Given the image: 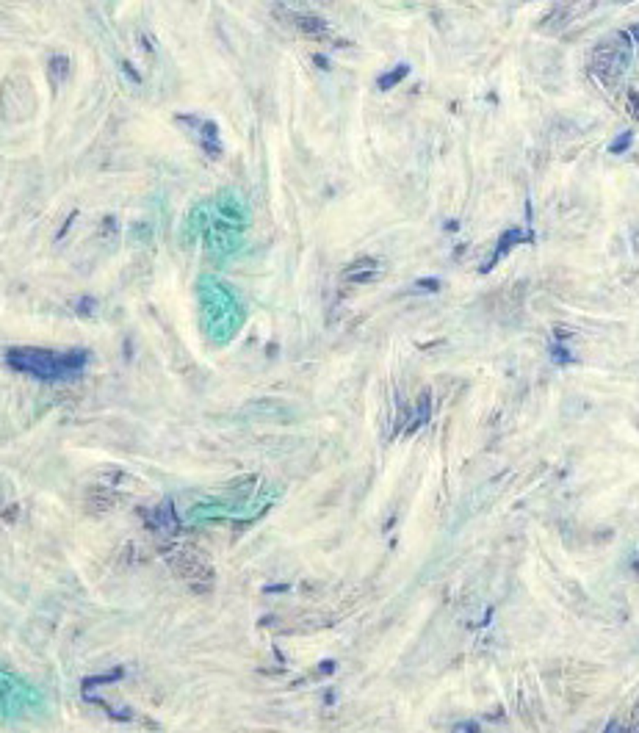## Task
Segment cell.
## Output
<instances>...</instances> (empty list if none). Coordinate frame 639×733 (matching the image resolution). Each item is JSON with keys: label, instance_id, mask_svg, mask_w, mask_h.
<instances>
[{"label": "cell", "instance_id": "obj_1", "mask_svg": "<svg viewBox=\"0 0 639 733\" xmlns=\"http://www.w3.org/2000/svg\"><path fill=\"white\" fill-rule=\"evenodd\" d=\"M199 305H202V326L213 341L225 343L230 338H235V332L244 324V305L230 285H225L216 277H202L199 279Z\"/></svg>", "mask_w": 639, "mask_h": 733}, {"label": "cell", "instance_id": "obj_2", "mask_svg": "<svg viewBox=\"0 0 639 733\" xmlns=\"http://www.w3.org/2000/svg\"><path fill=\"white\" fill-rule=\"evenodd\" d=\"M628 64H631V34L617 31V34H612L603 42L595 45L590 70H593L595 78H600L606 86H612L623 78Z\"/></svg>", "mask_w": 639, "mask_h": 733}, {"label": "cell", "instance_id": "obj_3", "mask_svg": "<svg viewBox=\"0 0 639 733\" xmlns=\"http://www.w3.org/2000/svg\"><path fill=\"white\" fill-rule=\"evenodd\" d=\"M8 363L22 371H31L39 379H67L72 371H78L81 355H55V352H39V349H11L6 352Z\"/></svg>", "mask_w": 639, "mask_h": 733}, {"label": "cell", "instance_id": "obj_4", "mask_svg": "<svg viewBox=\"0 0 639 733\" xmlns=\"http://www.w3.org/2000/svg\"><path fill=\"white\" fill-rule=\"evenodd\" d=\"M277 17H282L291 28H296L299 34H305V37H310V39H329V25L319 20V17H313V14H296V11H285V8H277Z\"/></svg>", "mask_w": 639, "mask_h": 733}, {"label": "cell", "instance_id": "obj_5", "mask_svg": "<svg viewBox=\"0 0 639 733\" xmlns=\"http://www.w3.org/2000/svg\"><path fill=\"white\" fill-rule=\"evenodd\" d=\"M3 687H6L3 689V708H6V714H14L17 708H25L34 700H39L34 689L20 684L14 675H3Z\"/></svg>", "mask_w": 639, "mask_h": 733}, {"label": "cell", "instance_id": "obj_6", "mask_svg": "<svg viewBox=\"0 0 639 733\" xmlns=\"http://www.w3.org/2000/svg\"><path fill=\"white\" fill-rule=\"evenodd\" d=\"M175 570L180 573L185 581H202V584H211V567L205 564V559H199V553H191V550H183L180 556L175 559Z\"/></svg>", "mask_w": 639, "mask_h": 733}, {"label": "cell", "instance_id": "obj_7", "mask_svg": "<svg viewBox=\"0 0 639 733\" xmlns=\"http://www.w3.org/2000/svg\"><path fill=\"white\" fill-rule=\"evenodd\" d=\"M407 75H410V67H407V64H399V67H393L390 72H385V75L376 81V86H379L382 92H388V89H393L399 81H404Z\"/></svg>", "mask_w": 639, "mask_h": 733}, {"label": "cell", "instance_id": "obj_8", "mask_svg": "<svg viewBox=\"0 0 639 733\" xmlns=\"http://www.w3.org/2000/svg\"><path fill=\"white\" fill-rule=\"evenodd\" d=\"M67 75H70V58L67 55H53L50 58V78L55 84H61Z\"/></svg>", "mask_w": 639, "mask_h": 733}, {"label": "cell", "instance_id": "obj_9", "mask_svg": "<svg viewBox=\"0 0 639 733\" xmlns=\"http://www.w3.org/2000/svg\"><path fill=\"white\" fill-rule=\"evenodd\" d=\"M628 141H631V133H623V136L612 144V152H623V150L628 147Z\"/></svg>", "mask_w": 639, "mask_h": 733}, {"label": "cell", "instance_id": "obj_10", "mask_svg": "<svg viewBox=\"0 0 639 733\" xmlns=\"http://www.w3.org/2000/svg\"><path fill=\"white\" fill-rule=\"evenodd\" d=\"M628 103H631V111H634V117L639 119V92H634L628 97Z\"/></svg>", "mask_w": 639, "mask_h": 733}, {"label": "cell", "instance_id": "obj_11", "mask_svg": "<svg viewBox=\"0 0 639 733\" xmlns=\"http://www.w3.org/2000/svg\"><path fill=\"white\" fill-rule=\"evenodd\" d=\"M628 34H631V39H634V42H639V22H637V25H631V31H628Z\"/></svg>", "mask_w": 639, "mask_h": 733}]
</instances>
